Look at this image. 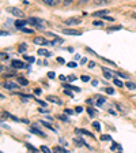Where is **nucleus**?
<instances>
[{"mask_svg": "<svg viewBox=\"0 0 136 153\" xmlns=\"http://www.w3.org/2000/svg\"><path fill=\"white\" fill-rule=\"evenodd\" d=\"M8 11L12 15H15V16H18V18H25V14L21 11L19 8H15V7H11V8H8Z\"/></svg>", "mask_w": 136, "mask_h": 153, "instance_id": "obj_1", "label": "nucleus"}, {"mask_svg": "<svg viewBox=\"0 0 136 153\" xmlns=\"http://www.w3.org/2000/svg\"><path fill=\"white\" fill-rule=\"evenodd\" d=\"M64 34H71V36H82V32H79V30H74V29H65V30H63Z\"/></svg>", "mask_w": 136, "mask_h": 153, "instance_id": "obj_2", "label": "nucleus"}, {"mask_svg": "<svg viewBox=\"0 0 136 153\" xmlns=\"http://www.w3.org/2000/svg\"><path fill=\"white\" fill-rule=\"evenodd\" d=\"M46 100H48V101H51V102H54V104H57V105H61V104H63V102H61V100L57 99L56 96H48Z\"/></svg>", "mask_w": 136, "mask_h": 153, "instance_id": "obj_3", "label": "nucleus"}, {"mask_svg": "<svg viewBox=\"0 0 136 153\" xmlns=\"http://www.w3.org/2000/svg\"><path fill=\"white\" fill-rule=\"evenodd\" d=\"M34 44H37V45H48L49 44V41H46V40L42 38V37H35L34 38Z\"/></svg>", "mask_w": 136, "mask_h": 153, "instance_id": "obj_4", "label": "nucleus"}, {"mask_svg": "<svg viewBox=\"0 0 136 153\" xmlns=\"http://www.w3.org/2000/svg\"><path fill=\"white\" fill-rule=\"evenodd\" d=\"M14 68H26V64H23L21 60H12L11 62Z\"/></svg>", "mask_w": 136, "mask_h": 153, "instance_id": "obj_5", "label": "nucleus"}, {"mask_svg": "<svg viewBox=\"0 0 136 153\" xmlns=\"http://www.w3.org/2000/svg\"><path fill=\"white\" fill-rule=\"evenodd\" d=\"M3 88H6V89H16V88H18V85H16L15 82H4L3 83Z\"/></svg>", "mask_w": 136, "mask_h": 153, "instance_id": "obj_6", "label": "nucleus"}, {"mask_svg": "<svg viewBox=\"0 0 136 153\" xmlns=\"http://www.w3.org/2000/svg\"><path fill=\"white\" fill-rule=\"evenodd\" d=\"M76 133L78 134H85V135H89V137L94 138V134L90 133V131H87V130H83V128H76Z\"/></svg>", "mask_w": 136, "mask_h": 153, "instance_id": "obj_7", "label": "nucleus"}, {"mask_svg": "<svg viewBox=\"0 0 136 153\" xmlns=\"http://www.w3.org/2000/svg\"><path fill=\"white\" fill-rule=\"evenodd\" d=\"M30 131H32L33 134H35V135H40V137H45V133H42L41 130H37V128H35V126H33V127L30 128Z\"/></svg>", "mask_w": 136, "mask_h": 153, "instance_id": "obj_8", "label": "nucleus"}, {"mask_svg": "<svg viewBox=\"0 0 136 153\" xmlns=\"http://www.w3.org/2000/svg\"><path fill=\"white\" fill-rule=\"evenodd\" d=\"M65 23H67V25H70V26H72V25H79L80 21H79V19H76V18H72V19H68V21H65Z\"/></svg>", "mask_w": 136, "mask_h": 153, "instance_id": "obj_9", "label": "nucleus"}, {"mask_svg": "<svg viewBox=\"0 0 136 153\" xmlns=\"http://www.w3.org/2000/svg\"><path fill=\"white\" fill-rule=\"evenodd\" d=\"M27 22L29 21H15V26L18 29H23V26H25Z\"/></svg>", "mask_w": 136, "mask_h": 153, "instance_id": "obj_10", "label": "nucleus"}, {"mask_svg": "<svg viewBox=\"0 0 136 153\" xmlns=\"http://www.w3.org/2000/svg\"><path fill=\"white\" fill-rule=\"evenodd\" d=\"M102 71H104V75H105V78L106 79H110L112 78V73L108 70V68H105V67H102Z\"/></svg>", "mask_w": 136, "mask_h": 153, "instance_id": "obj_11", "label": "nucleus"}, {"mask_svg": "<svg viewBox=\"0 0 136 153\" xmlns=\"http://www.w3.org/2000/svg\"><path fill=\"white\" fill-rule=\"evenodd\" d=\"M38 55H42V56L49 57V56H51V52L46 51V49H38Z\"/></svg>", "mask_w": 136, "mask_h": 153, "instance_id": "obj_12", "label": "nucleus"}, {"mask_svg": "<svg viewBox=\"0 0 136 153\" xmlns=\"http://www.w3.org/2000/svg\"><path fill=\"white\" fill-rule=\"evenodd\" d=\"M4 116H6V118H10L11 120H14V122H19V120H21L19 118H16V116H12V115L8 114V112H4Z\"/></svg>", "mask_w": 136, "mask_h": 153, "instance_id": "obj_13", "label": "nucleus"}, {"mask_svg": "<svg viewBox=\"0 0 136 153\" xmlns=\"http://www.w3.org/2000/svg\"><path fill=\"white\" fill-rule=\"evenodd\" d=\"M108 14V10H102V11H97V13H94V16H105Z\"/></svg>", "mask_w": 136, "mask_h": 153, "instance_id": "obj_14", "label": "nucleus"}, {"mask_svg": "<svg viewBox=\"0 0 136 153\" xmlns=\"http://www.w3.org/2000/svg\"><path fill=\"white\" fill-rule=\"evenodd\" d=\"M45 4H49V6H54V4H57L60 0H42Z\"/></svg>", "mask_w": 136, "mask_h": 153, "instance_id": "obj_15", "label": "nucleus"}, {"mask_svg": "<svg viewBox=\"0 0 136 153\" xmlns=\"http://www.w3.org/2000/svg\"><path fill=\"white\" fill-rule=\"evenodd\" d=\"M64 88H65V89H74L75 90V92H80V89L79 88H76V86H71V85H68V83H64Z\"/></svg>", "mask_w": 136, "mask_h": 153, "instance_id": "obj_16", "label": "nucleus"}, {"mask_svg": "<svg viewBox=\"0 0 136 153\" xmlns=\"http://www.w3.org/2000/svg\"><path fill=\"white\" fill-rule=\"evenodd\" d=\"M35 27H37V29H44L45 27V23L42 22V19H38V22H37V25H35Z\"/></svg>", "mask_w": 136, "mask_h": 153, "instance_id": "obj_17", "label": "nucleus"}, {"mask_svg": "<svg viewBox=\"0 0 136 153\" xmlns=\"http://www.w3.org/2000/svg\"><path fill=\"white\" fill-rule=\"evenodd\" d=\"M125 86H127L128 89H131V90H133V89H136V85L133 82H127L125 83Z\"/></svg>", "mask_w": 136, "mask_h": 153, "instance_id": "obj_18", "label": "nucleus"}, {"mask_svg": "<svg viewBox=\"0 0 136 153\" xmlns=\"http://www.w3.org/2000/svg\"><path fill=\"white\" fill-rule=\"evenodd\" d=\"M18 82L21 83V85H23V86H27L29 85V82L25 79V78H18Z\"/></svg>", "mask_w": 136, "mask_h": 153, "instance_id": "obj_19", "label": "nucleus"}, {"mask_svg": "<svg viewBox=\"0 0 136 153\" xmlns=\"http://www.w3.org/2000/svg\"><path fill=\"white\" fill-rule=\"evenodd\" d=\"M27 21H29V23H30V25H37V22H38V19L37 18H29L27 19Z\"/></svg>", "mask_w": 136, "mask_h": 153, "instance_id": "obj_20", "label": "nucleus"}, {"mask_svg": "<svg viewBox=\"0 0 136 153\" xmlns=\"http://www.w3.org/2000/svg\"><path fill=\"white\" fill-rule=\"evenodd\" d=\"M25 59L29 62V63H34V60H35L33 56H27V55H25Z\"/></svg>", "mask_w": 136, "mask_h": 153, "instance_id": "obj_21", "label": "nucleus"}, {"mask_svg": "<svg viewBox=\"0 0 136 153\" xmlns=\"http://www.w3.org/2000/svg\"><path fill=\"white\" fill-rule=\"evenodd\" d=\"M104 102H105V99H104V97H99V99L97 100V105H98V107H101Z\"/></svg>", "mask_w": 136, "mask_h": 153, "instance_id": "obj_22", "label": "nucleus"}, {"mask_svg": "<svg viewBox=\"0 0 136 153\" xmlns=\"http://www.w3.org/2000/svg\"><path fill=\"white\" fill-rule=\"evenodd\" d=\"M41 124H44L45 127H48V128H49V130H53V131H56V130H54V128L51 126V124H49V123H46V122H41Z\"/></svg>", "mask_w": 136, "mask_h": 153, "instance_id": "obj_23", "label": "nucleus"}, {"mask_svg": "<svg viewBox=\"0 0 136 153\" xmlns=\"http://www.w3.org/2000/svg\"><path fill=\"white\" fill-rule=\"evenodd\" d=\"M113 82H114V85H116V86H123V82H121L120 79H117V78H114Z\"/></svg>", "mask_w": 136, "mask_h": 153, "instance_id": "obj_24", "label": "nucleus"}, {"mask_svg": "<svg viewBox=\"0 0 136 153\" xmlns=\"http://www.w3.org/2000/svg\"><path fill=\"white\" fill-rule=\"evenodd\" d=\"M101 141H112V137H110V135H102Z\"/></svg>", "mask_w": 136, "mask_h": 153, "instance_id": "obj_25", "label": "nucleus"}, {"mask_svg": "<svg viewBox=\"0 0 136 153\" xmlns=\"http://www.w3.org/2000/svg\"><path fill=\"white\" fill-rule=\"evenodd\" d=\"M116 75H118L120 78H125V79H128V75L127 74H124V73H116Z\"/></svg>", "mask_w": 136, "mask_h": 153, "instance_id": "obj_26", "label": "nucleus"}, {"mask_svg": "<svg viewBox=\"0 0 136 153\" xmlns=\"http://www.w3.org/2000/svg\"><path fill=\"white\" fill-rule=\"evenodd\" d=\"M75 141V143L78 145V146H80V145H86L85 142H83V140H74Z\"/></svg>", "mask_w": 136, "mask_h": 153, "instance_id": "obj_27", "label": "nucleus"}, {"mask_svg": "<svg viewBox=\"0 0 136 153\" xmlns=\"http://www.w3.org/2000/svg\"><path fill=\"white\" fill-rule=\"evenodd\" d=\"M56 152H61V153H68V150L67 149H64V148H56Z\"/></svg>", "mask_w": 136, "mask_h": 153, "instance_id": "obj_28", "label": "nucleus"}, {"mask_svg": "<svg viewBox=\"0 0 136 153\" xmlns=\"http://www.w3.org/2000/svg\"><path fill=\"white\" fill-rule=\"evenodd\" d=\"M26 148H29V149L33 150V152H37V150H38V149H35V148L33 146V145H30V143H26Z\"/></svg>", "mask_w": 136, "mask_h": 153, "instance_id": "obj_29", "label": "nucleus"}, {"mask_svg": "<svg viewBox=\"0 0 136 153\" xmlns=\"http://www.w3.org/2000/svg\"><path fill=\"white\" fill-rule=\"evenodd\" d=\"M93 25H95V26H102V25H104V22H102V21H93Z\"/></svg>", "mask_w": 136, "mask_h": 153, "instance_id": "obj_30", "label": "nucleus"}, {"mask_svg": "<svg viewBox=\"0 0 136 153\" xmlns=\"http://www.w3.org/2000/svg\"><path fill=\"white\" fill-rule=\"evenodd\" d=\"M87 112H89V115L91 116V118L95 115V111H94V109H91V108H87Z\"/></svg>", "mask_w": 136, "mask_h": 153, "instance_id": "obj_31", "label": "nucleus"}, {"mask_svg": "<svg viewBox=\"0 0 136 153\" xmlns=\"http://www.w3.org/2000/svg\"><path fill=\"white\" fill-rule=\"evenodd\" d=\"M22 32H23V33H27V34H30V33H33V30H32V29H26V27H23V29H22Z\"/></svg>", "mask_w": 136, "mask_h": 153, "instance_id": "obj_32", "label": "nucleus"}, {"mask_svg": "<svg viewBox=\"0 0 136 153\" xmlns=\"http://www.w3.org/2000/svg\"><path fill=\"white\" fill-rule=\"evenodd\" d=\"M41 150H42V152H45V153H49V152H51V149H49L48 146H41Z\"/></svg>", "mask_w": 136, "mask_h": 153, "instance_id": "obj_33", "label": "nucleus"}, {"mask_svg": "<svg viewBox=\"0 0 136 153\" xmlns=\"http://www.w3.org/2000/svg\"><path fill=\"white\" fill-rule=\"evenodd\" d=\"M105 92L108 93V94H113V92H114V90L112 89V88H106V89H105Z\"/></svg>", "mask_w": 136, "mask_h": 153, "instance_id": "obj_34", "label": "nucleus"}, {"mask_svg": "<svg viewBox=\"0 0 136 153\" xmlns=\"http://www.w3.org/2000/svg\"><path fill=\"white\" fill-rule=\"evenodd\" d=\"M26 51V44H22L19 47V52H25Z\"/></svg>", "mask_w": 136, "mask_h": 153, "instance_id": "obj_35", "label": "nucleus"}, {"mask_svg": "<svg viewBox=\"0 0 136 153\" xmlns=\"http://www.w3.org/2000/svg\"><path fill=\"white\" fill-rule=\"evenodd\" d=\"M0 57H1V60H6V59H8V55H6L4 52H1V55H0Z\"/></svg>", "mask_w": 136, "mask_h": 153, "instance_id": "obj_36", "label": "nucleus"}, {"mask_svg": "<svg viewBox=\"0 0 136 153\" xmlns=\"http://www.w3.org/2000/svg\"><path fill=\"white\" fill-rule=\"evenodd\" d=\"M67 66H68V67H72V68H74V67H76V66H78V64H76L75 62H70V63L67 64Z\"/></svg>", "mask_w": 136, "mask_h": 153, "instance_id": "obj_37", "label": "nucleus"}, {"mask_svg": "<svg viewBox=\"0 0 136 153\" xmlns=\"http://www.w3.org/2000/svg\"><path fill=\"white\" fill-rule=\"evenodd\" d=\"M82 81H83V82H89L90 78H89L87 75H83V76H82Z\"/></svg>", "mask_w": 136, "mask_h": 153, "instance_id": "obj_38", "label": "nucleus"}, {"mask_svg": "<svg viewBox=\"0 0 136 153\" xmlns=\"http://www.w3.org/2000/svg\"><path fill=\"white\" fill-rule=\"evenodd\" d=\"M93 126H94V127L97 128V130H99V127H101V126H99V123H98V122H94V123H93Z\"/></svg>", "mask_w": 136, "mask_h": 153, "instance_id": "obj_39", "label": "nucleus"}, {"mask_svg": "<svg viewBox=\"0 0 136 153\" xmlns=\"http://www.w3.org/2000/svg\"><path fill=\"white\" fill-rule=\"evenodd\" d=\"M83 111V108H82V107H76V109H75V112H76V114H80V112H82Z\"/></svg>", "mask_w": 136, "mask_h": 153, "instance_id": "obj_40", "label": "nucleus"}, {"mask_svg": "<svg viewBox=\"0 0 136 153\" xmlns=\"http://www.w3.org/2000/svg\"><path fill=\"white\" fill-rule=\"evenodd\" d=\"M75 79H76V76H74V75H70V76H68V81H70V82H74Z\"/></svg>", "mask_w": 136, "mask_h": 153, "instance_id": "obj_41", "label": "nucleus"}, {"mask_svg": "<svg viewBox=\"0 0 136 153\" xmlns=\"http://www.w3.org/2000/svg\"><path fill=\"white\" fill-rule=\"evenodd\" d=\"M60 119H61V120H63V122H68V118H67L65 115H61V116H60Z\"/></svg>", "mask_w": 136, "mask_h": 153, "instance_id": "obj_42", "label": "nucleus"}, {"mask_svg": "<svg viewBox=\"0 0 136 153\" xmlns=\"http://www.w3.org/2000/svg\"><path fill=\"white\" fill-rule=\"evenodd\" d=\"M94 3H95V4H104L105 0H94Z\"/></svg>", "mask_w": 136, "mask_h": 153, "instance_id": "obj_43", "label": "nucleus"}, {"mask_svg": "<svg viewBox=\"0 0 136 153\" xmlns=\"http://www.w3.org/2000/svg\"><path fill=\"white\" fill-rule=\"evenodd\" d=\"M72 1H74V0H64V4H65V6H68V4H71Z\"/></svg>", "mask_w": 136, "mask_h": 153, "instance_id": "obj_44", "label": "nucleus"}, {"mask_svg": "<svg viewBox=\"0 0 136 153\" xmlns=\"http://www.w3.org/2000/svg\"><path fill=\"white\" fill-rule=\"evenodd\" d=\"M65 114H67V115H72L74 111H72V109H65Z\"/></svg>", "mask_w": 136, "mask_h": 153, "instance_id": "obj_45", "label": "nucleus"}, {"mask_svg": "<svg viewBox=\"0 0 136 153\" xmlns=\"http://www.w3.org/2000/svg\"><path fill=\"white\" fill-rule=\"evenodd\" d=\"M64 93H65L67 96H71V97H74V94H72V93L70 92V90H65V92H64Z\"/></svg>", "mask_w": 136, "mask_h": 153, "instance_id": "obj_46", "label": "nucleus"}, {"mask_svg": "<svg viewBox=\"0 0 136 153\" xmlns=\"http://www.w3.org/2000/svg\"><path fill=\"white\" fill-rule=\"evenodd\" d=\"M57 62H59V63H64V59H63V57L59 56V57H57Z\"/></svg>", "mask_w": 136, "mask_h": 153, "instance_id": "obj_47", "label": "nucleus"}, {"mask_svg": "<svg viewBox=\"0 0 136 153\" xmlns=\"http://www.w3.org/2000/svg\"><path fill=\"white\" fill-rule=\"evenodd\" d=\"M48 76H49V78H54V73H48Z\"/></svg>", "mask_w": 136, "mask_h": 153, "instance_id": "obj_48", "label": "nucleus"}, {"mask_svg": "<svg viewBox=\"0 0 136 153\" xmlns=\"http://www.w3.org/2000/svg\"><path fill=\"white\" fill-rule=\"evenodd\" d=\"M104 21H114L113 18H109V16H104Z\"/></svg>", "mask_w": 136, "mask_h": 153, "instance_id": "obj_49", "label": "nucleus"}, {"mask_svg": "<svg viewBox=\"0 0 136 153\" xmlns=\"http://www.w3.org/2000/svg\"><path fill=\"white\" fill-rule=\"evenodd\" d=\"M21 122H23V123H26V124L30 123V122H29V119H21Z\"/></svg>", "mask_w": 136, "mask_h": 153, "instance_id": "obj_50", "label": "nucleus"}, {"mask_svg": "<svg viewBox=\"0 0 136 153\" xmlns=\"http://www.w3.org/2000/svg\"><path fill=\"white\" fill-rule=\"evenodd\" d=\"M95 66V63H94V62H90V63H89V67H90V68H93V67H94Z\"/></svg>", "mask_w": 136, "mask_h": 153, "instance_id": "obj_51", "label": "nucleus"}, {"mask_svg": "<svg viewBox=\"0 0 136 153\" xmlns=\"http://www.w3.org/2000/svg\"><path fill=\"white\" fill-rule=\"evenodd\" d=\"M34 93H35V94H41V89H35Z\"/></svg>", "mask_w": 136, "mask_h": 153, "instance_id": "obj_52", "label": "nucleus"}, {"mask_svg": "<svg viewBox=\"0 0 136 153\" xmlns=\"http://www.w3.org/2000/svg\"><path fill=\"white\" fill-rule=\"evenodd\" d=\"M87 1H89V0H79V3H80V4H86Z\"/></svg>", "mask_w": 136, "mask_h": 153, "instance_id": "obj_53", "label": "nucleus"}, {"mask_svg": "<svg viewBox=\"0 0 136 153\" xmlns=\"http://www.w3.org/2000/svg\"><path fill=\"white\" fill-rule=\"evenodd\" d=\"M37 101H38V104H41V105H45V102H44V101H41V100H38V99H37Z\"/></svg>", "mask_w": 136, "mask_h": 153, "instance_id": "obj_54", "label": "nucleus"}, {"mask_svg": "<svg viewBox=\"0 0 136 153\" xmlns=\"http://www.w3.org/2000/svg\"><path fill=\"white\" fill-rule=\"evenodd\" d=\"M93 85H94V86H95V85H98V81L94 79V81H93Z\"/></svg>", "mask_w": 136, "mask_h": 153, "instance_id": "obj_55", "label": "nucleus"}, {"mask_svg": "<svg viewBox=\"0 0 136 153\" xmlns=\"http://www.w3.org/2000/svg\"><path fill=\"white\" fill-rule=\"evenodd\" d=\"M86 62H87V59H86V57H83L82 62H80V64H82V63H86Z\"/></svg>", "mask_w": 136, "mask_h": 153, "instance_id": "obj_56", "label": "nucleus"}, {"mask_svg": "<svg viewBox=\"0 0 136 153\" xmlns=\"http://www.w3.org/2000/svg\"><path fill=\"white\" fill-rule=\"evenodd\" d=\"M109 114H112V115H116V112H114L113 109H109Z\"/></svg>", "mask_w": 136, "mask_h": 153, "instance_id": "obj_57", "label": "nucleus"}]
</instances>
